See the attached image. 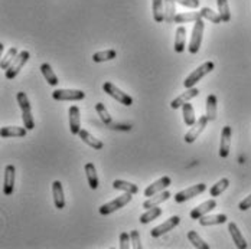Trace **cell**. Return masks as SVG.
<instances>
[{
	"instance_id": "1",
	"label": "cell",
	"mask_w": 251,
	"mask_h": 249,
	"mask_svg": "<svg viewBox=\"0 0 251 249\" xmlns=\"http://www.w3.org/2000/svg\"><path fill=\"white\" fill-rule=\"evenodd\" d=\"M214 68H215V65H214V62H212V61H206V62H203L201 67H198L195 71H192L191 74L185 78V81H183V87H185L186 90H188V88L195 87V85L201 81L202 78L205 76V75H208L209 72H212V71H214Z\"/></svg>"
},
{
	"instance_id": "2",
	"label": "cell",
	"mask_w": 251,
	"mask_h": 249,
	"mask_svg": "<svg viewBox=\"0 0 251 249\" xmlns=\"http://www.w3.org/2000/svg\"><path fill=\"white\" fill-rule=\"evenodd\" d=\"M131 199H133V193H127V192H126L125 195H122V196H119V198H116V199L110 200V202H107L105 204L100 206L99 212H100V215H102V216L110 215V213H113V212H116V210L125 207L127 203L131 202Z\"/></svg>"
},
{
	"instance_id": "3",
	"label": "cell",
	"mask_w": 251,
	"mask_h": 249,
	"mask_svg": "<svg viewBox=\"0 0 251 249\" xmlns=\"http://www.w3.org/2000/svg\"><path fill=\"white\" fill-rule=\"evenodd\" d=\"M18 102L22 111V120H24V125L27 130H33L35 128V123H33V117H32V110H30V102L27 100V95L25 92H18Z\"/></svg>"
},
{
	"instance_id": "4",
	"label": "cell",
	"mask_w": 251,
	"mask_h": 249,
	"mask_svg": "<svg viewBox=\"0 0 251 249\" xmlns=\"http://www.w3.org/2000/svg\"><path fill=\"white\" fill-rule=\"evenodd\" d=\"M102 90H104V92H105V94H108L111 98H114L116 101H119L122 105L130 107V105L133 104V98H131L128 94L123 92L119 87H116L113 82H104V84H102Z\"/></svg>"
},
{
	"instance_id": "5",
	"label": "cell",
	"mask_w": 251,
	"mask_h": 249,
	"mask_svg": "<svg viewBox=\"0 0 251 249\" xmlns=\"http://www.w3.org/2000/svg\"><path fill=\"white\" fill-rule=\"evenodd\" d=\"M29 58H30V53L27 52V50H22V52H19L18 53V56L15 58V61L12 62V65L6 69V78L7 79H13V78H16L18 74L22 71V68L25 67L26 64H27V61H29Z\"/></svg>"
},
{
	"instance_id": "6",
	"label": "cell",
	"mask_w": 251,
	"mask_h": 249,
	"mask_svg": "<svg viewBox=\"0 0 251 249\" xmlns=\"http://www.w3.org/2000/svg\"><path fill=\"white\" fill-rule=\"evenodd\" d=\"M203 27H205V23L203 21L200 19L195 22L194 25V29H192V36H191V41H189V53L195 55L198 53L200 49H201V44H202V36H203Z\"/></svg>"
},
{
	"instance_id": "7",
	"label": "cell",
	"mask_w": 251,
	"mask_h": 249,
	"mask_svg": "<svg viewBox=\"0 0 251 249\" xmlns=\"http://www.w3.org/2000/svg\"><path fill=\"white\" fill-rule=\"evenodd\" d=\"M52 98L55 101H82L85 98V92L81 90H55Z\"/></svg>"
},
{
	"instance_id": "8",
	"label": "cell",
	"mask_w": 251,
	"mask_h": 249,
	"mask_svg": "<svg viewBox=\"0 0 251 249\" xmlns=\"http://www.w3.org/2000/svg\"><path fill=\"white\" fill-rule=\"evenodd\" d=\"M208 123H209L208 117H206V115H201V118L197 120V123L192 125V127L189 128V131L185 134V137H183L185 143H188V144L194 143V141L201 136V133L205 130V127H206Z\"/></svg>"
},
{
	"instance_id": "9",
	"label": "cell",
	"mask_w": 251,
	"mask_h": 249,
	"mask_svg": "<svg viewBox=\"0 0 251 249\" xmlns=\"http://www.w3.org/2000/svg\"><path fill=\"white\" fill-rule=\"evenodd\" d=\"M206 190V184L205 183H200V184H195V186H191L179 193L175 195V202L176 203H183L186 200L192 199V198H197L198 195H201Z\"/></svg>"
},
{
	"instance_id": "10",
	"label": "cell",
	"mask_w": 251,
	"mask_h": 249,
	"mask_svg": "<svg viewBox=\"0 0 251 249\" xmlns=\"http://www.w3.org/2000/svg\"><path fill=\"white\" fill-rule=\"evenodd\" d=\"M15 179H16V169L13 164L6 166L4 177H3V195L10 196L15 189Z\"/></svg>"
},
{
	"instance_id": "11",
	"label": "cell",
	"mask_w": 251,
	"mask_h": 249,
	"mask_svg": "<svg viewBox=\"0 0 251 249\" xmlns=\"http://www.w3.org/2000/svg\"><path fill=\"white\" fill-rule=\"evenodd\" d=\"M179 224H180V218H179V216H172V218H169L166 222H163V224H160L159 226L153 227L151 230V235L153 238H159V236H162V235L171 232L172 229H175Z\"/></svg>"
},
{
	"instance_id": "12",
	"label": "cell",
	"mask_w": 251,
	"mask_h": 249,
	"mask_svg": "<svg viewBox=\"0 0 251 249\" xmlns=\"http://www.w3.org/2000/svg\"><path fill=\"white\" fill-rule=\"evenodd\" d=\"M217 207V202L215 199H209V200H205L203 203L201 204H198L195 209H192L191 210V219H194V221H200V218L202 216H205V215H208L211 210H214Z\"/></svg>"
},
{
	"instance_id": "13",
	"label": "cell",
	"mask_w": 251,
	"mask_h": 249,
	"mask_svg": "<svg viewBox=\"0 0 251 249\" xmlns=\"http://www.w3.org/2000/svg\"><path fill=\"white\" fill-rule=\"evenodd\" d=\"M171 183H172L171 177H168V176L160 177L159 180H156L154 183H151V186H148V187H146V190H145V196H146V198H151V196L156 195V193H160V192L166 190V187H168V186H171Z\"/></svg>"
},
{
	"instance_id": "14",
	"label": "cell",
	"mask_w": 251,
	"mask_h": 249,
	"mask_svg": "<svg viewBox=\"0 0 251 249\" xmlns=\"http://www.w3.org/2000/svg\"><path fill=\"white\" fill-rule=\"evenodd\" d=\"M198 94H200V90H198V88H195V87L188 88V91H185L183 94H180L179 97H176L175 100L171 102V108H172V110L180 108L183 104H186V102H189L192 98L198 97Z\"/></svg>"
},
{
	"instance_id": "15",
	"label": "cell",
	"mask_w": 251,
	"mask_h": 249,
	"mask_svg": "<svg viewBox=\"0 0 251 249\" xmlns=\"http://www.w3.org/2000/svg\"><path fill=\"white\" fill-rule=\"evenodd\" d=\"M231 134H232V130H231L229 125L223 127V131H221V141H220V156H221L223 158L228 157V154H229Z\"/></svg>"
},
{
	"instance_id": "16",
	"label": "cell",
	"mask_w": 251,
	"mask_h": 249,
	"mask_svg": "<svg viewBox=\"0 0 251 249\" xmlns=\"http://www.w3.org/2000/svg\"><path fill=\"white\" fill-rule=\"evenodd\" d=\"M228 232H229V235H231V238H232V241H234V244H235V247H237V248L238 249L249 248L246 238H244V236H243V233L240 232V229H238V226H237L235 222H229V224H228Z\"/></svg>"
},
{
	"instance_id": "17",
	"label": "cell",
	"mask_w": 251,
	"mask_h": 249,
	"mask_svg": "<svg viewBox=\"0 0 251 249\" xmlns=\"http://www.w3.org/2000/svg\"><path fill=\"white\" fill-rule=\"evenodd\" d=\"M68 115H70V131L73 136L79 134L81 131V115H79V108L76 105H71L70 107V111H68Z\"/></svg>"
},
{
	"instance_id": "18",
	"label": "cell",
	"mask_w": 251,
	"mask_h": 249,
	"mask_svg": "<svg viewBox=\"0 0 251 249\" xmlns=\"http://www.w3.org/2000/svg\"><path fill=\"white\" fill-rule=\"evenodd\" d=\"M52 195H53V204L56 209H64L65 207V196H64V189L62 183L59 180H55L52 183Z\"/></svg>"
},
{
	"instance_id": "19",
	"label": "cell",
	"mask_w": 251,
	"mask_h": 249,
	"mask_svg": "<svg viewBox=\"0 0 251 249\" xmlns=\"http://www.w3.org/2000/svg\"><path fill=\"white\" fill-rule=\"evenodd\" d=\"M79 138L87 144V146H90L91 149L94 150H101L102 147H104V143L101 141V140H99L97 137H94L91 133H88L85 128H81V131H79Z\"/></svg>"
},
{
	"instance_id": "20",
	"label": "cell",
	"mask_w": 251,
	"mask_h": 249,
	"mask_svg": "<svg viewBox=\"0 0 251 249\" xmlns=\"http://www.w3.org/2000/svg\"><path fill=\"white\" fill-rule=\"evenodd\" d=\"M85 176H87L88 186H90L93 190H97L99 186H100V181H99L97 169H96L94 163H87V164H85Z\"/></svg>"
},
{
	"instance_id": "21",
	"label": "cell",
	"mask_w": 251,
	"mask_h": 249,
	"mask_svg": "<svg viewBox=\"0 0 251 249\" xmlns=\"http://www.w3.org/2000/svg\"><path fill=\"white\" fill-rule=\"evenodd\" d=\"M169 198H171V192H168V190H163V192H160V193H156V195L151 196V198L146 200V202H143V209H151V207H156L157 204H160V203L166 202Z\"/></svg>"
},
{
	"instance_id": "22",
	"label": "cell",
	"mask_w": 251,
	"mask_h": 249,
	"mask_svg": "<svg viewBox=\"0 0 251 249\" xmlns=\"http://www.w3.org/2000/svg\"><path fill=\"white\" fill-rule=\"evenodd\" d=\"M174 49H175L176 53H182L183 50L186 49V29L183 26H179L176 29Z\"/></svg>"
},
{
	"instance_id": "23",
	"label": "cell",
	"mask_w": 251,
	"mask_h": 249,
	"mask_svg": "<svg viewBox=\"0 0 251 249\" xmlns=\"http://www.w3.org/2000/svg\"><path fill=\"white\" fill-rule=\"evenodd\" d=\"M27 133L26 127H1L0 128V136L3 138H9V137H25Z\"/></svg>"
},
{
	"instance_id": "24",
	"label": "cell",
	"mask_w": 251,
	"mask_h": 249,
	"mask_svg": "<svg viewBox=\"0 0 251 249\" xmlns=\"http://www.w3.org/2000/svg\"><path fill=\"white\" fill-rule=\"evenodd\" d=\"M151 12L157 23L165 22V0H151Z\"/></svg>"
},
{
	"instance_id": "25",
	"label": "cell",
	"mask_w": 251,
	"mask_h": 249,
	"mask_svg": "<svg viewBox=\"0 0 251 249\" xmlns=\"http://www.w3.org/2000/svg\"><path fill=\"white\" fill-rule=\"evenodd\" d=\"M228 221L226 215H205L200 218V225L201 226H212V225H223Z\"/></svg>"
},
{
	"instance_id": "26",
	"label": "cell",
	"mask_w": 251,
	"mask_h": 249,
	"mask_svg": "<svg viewBox=\"0 0 251 249\" xmlns=\"http://www.w3.org/2000/svg\"><path fill=\"white\" fill-rule=\"evenodd\" d=\"M182 114H183V123L188 125V127H192V125L197 123V118H195V110L194 107L186 102L182 105Z\"/></svg>"
},
{
	"instance_id": "27",
	"label": "cell",
	"mask_w": 251,
	"mask_h": 249,
	"mask_svg": "<svg viewBox=\"0 0 251 249\" xmlns=\"http://www.w3.org/2000/svg\"><path fill=\"white\" fill-rule=\"evenodd\" d=\"M41 72L44 75V78H45V81L50 84V87H56L58 84H59V81H58V76L55 75V72L52 71V67H50V64H42L41 65Z\"/></svg>"
},
{
	"instance_id": "28",
	"label": "cell",
	"mask_w": 251,
	"mask_h": 249,
	"mask_svg": "<svg viewBox=\"0 0 251 249\" xmlns=\"http://www.w3.org/2000/svg\"><path fill=\"white\" fill-rule=\"evenodd\" d=\"M113 187L116 190H122V192H127V193H133V195H136L139 192V187L134 183H130L126 180H114Z\"/></svg>"
},
{
	"instance_id": "29",
	"label": "cell",
	"mask_w": 251,
	"mask_h": 249,
	"mask_svg": "<svg viewBox=\"0 0 251 249\" xmlns=\"http://www.w3.org/2000/svg\"><path fill=\"white\" fill-rule=\"evenodd\" d=\"M176 15V0H165V22L174 23Z\"/></svg>"
},
{
	"instance_id": "30",
	"label": "cell",
	"mask_w": 251,
	"mask_h": 249,
	"mask_svg": "<svg viewBox=\"0 0 251 249\" xmlns=\"http://www.w3.org/2000/svg\"><path fill=\"white\" fill-rule=\"evenodd\" d=\"M206 117L209 121H214L217 118V97L214 94H209L206 97Z\"/></svg>"
},
{
	"instance_id": "31",
	"label": "cell",
	"mask_w": 251,
	"mask_h": 249,
	"mask_svg": "<svg viewBox=\"0 0 251 249\" xmlns=\"http://www.w3.org/2000/svg\"><path fill=\"white\" fill-rule=\"evenodd\" d=\"M202 19L201 12H188V13H177L175 18V23H185V22H197Z\"/></svg>"
},
{
	"instance_id": "32",
	"label": "cell",
	"mask_w": 251,
	"mask_h": 249,
	"mask_svg": "<svg viewBox=\"0 0 251 249\" xmlns=\"http://www.w3.org/2000/svg\"><path fill=\"white\" fill-rule=\"evenodd\" d=\"M162 215V209L160 207H151V209H148L140 218H139V222L142 225H146L151 222V221H154V219H157L159 216Z\"/></svg>"
},
{
	"instance_id": "33",
	"label": "cell",
	"mask_w": 251,
	"mask_h": 249,
	"mask_svg": "<svg viewBox=\"0 0 251 249\" xmlns=\"http://www.w3.org/2000/svg\"><path fill=\"white\" fill-rule=\"evenodd\" d=\"M116 56H117V50H101V52H96V53L93 55V61H94L96 64H100V62H107V61L116 59Z\"/></svg>"
},
{
	"instance_id": "34",
	"label": "cell",
	"mask_w": 251,
	"mask_h": 249,
	"mask_svg": "<svg viewBox=\"0 0 251 249\" xmlns=\"http://www.w3.org/2000/svg\"><path fill=\"white\" fill-rule=\"evenodd\" d=\"M229 186V180L224 177V179H221L220 181H217L211 189H209V195H211V198H218L221 193H224L226 190V187Z\"/></svg>"
},
{
	"instance_id": "35",
	"label": "cell",
	"mask_w": 251,
	"mask_h": 249,
	"mask_svg": "<svg viewBox=\"0 0 251 249\" xmlns=\"http://www.w3.org/2000/svg\"><path fill=\"white\" fill-rule=\"evenodd\" d=\"M18 49L16 48H9V50L6 52V55L1 58V62H0V68L3 69V71H6L10 65H12V62L15 61V58L18 56Z\"/></svg>"
},
{
	"instance_id": "36",
	"label": "cell",
	"mask_w": 251,
	"mask_h": 249,
	"mask_svg": "<svg viewBox=\"0 0 251 249\" xmlns=\"http://www.w3.org/2000/svg\"><path fill=\"white\" fill-rule=\"evenodd\" d=\"M188 239H189V242H191L195 248L209 249V245L202 239L201 236L198 235V232H195V230H189V232H188Z\"/></svg>"
},
{
	"instance_id": "37",
	"label": "cell",
	"mask_w": 251,
	"mask_h": 249,
	"mask_svg": "<svg viewBox=\"0 0 251 249\" xmlns=\"http://www.w3.org/2000/svg\"><path fill=\"white\" fill-rule=\"evenodd\" d=\"M201 13L202 19H206V21H209V22H212V23H215V25H218V23L223 22L220 13H215L211 7H202Z\"/></svg>"
},
{
	"instance_id": "38",
	"label": "cell",
	"mask_w": 251,
	"mask_h": 249,
	"mask_svg": "<svg viewBox=\"0 0 251 249\" xmlns=\"http://www.w3.org/2000/svg\"><path fill=\"white\" fill-rule=\"evenodd\" d=\"M218 4V13L223 19V22H229L231 21V13H229V6L228 0H217Z\"/></svg>"
},
{
	"instance_id": "39",
	"label": "cell",
	"mask_w": 251,
	"mask_h": 249,
	"mask_svg": "<svg viewBox=\"0 0 251 249\" xmlns=\"http://www.w3.org/2000/svg\"><path fill=\"white\" fill-rule=\"evenodd\" d=\"M96 111H97V114H99V117L101 118V121L104 123V124H111V115L108 114V111H107V108H105V105L102 104V102H97L96 104Z\"/></svg>"
},
{
	"instance_id": "40",
	"label": "cell",
	"mask_w": 251,
	"mask_h": 249,
	"mask_svg": "<svg viewBox=\"0 0 251 249\" xmlns=\"http://www.w3.org/2000/svg\"><path fill=\"white\" fill-rule=\"evenodd\" d=\"M130 238H131V247L134 249H142L143 248V245H142V239H140V233H139V230H131V233H130Z\"/></svg>"
},
{
	"instance_id": "41",
	"label": "cell",
	"mask_w": 251,
	"mask_h": 249,
	"mask_svg": "<svg viewBox=\"0 0 251 249\" xmlns=\"http://www.w3.org/2000/svg\"><path fill=\"white\" fill-rule=\"evenodd\" d=\"M130 244H131V238H130V233L123 232L120 233V249H128L130 248Z\"/></svg>"
},
{
	"instance_id": "42",
	"label": "cell",
	"mask_w": 251,
	"mask_h": 249,
	"mask_svg": "<svg viewBox=\"0 0 251 249\" xmlns=\"http://www.w3.org/2000/svg\"><path fill=\"white\" fill-rule=\"evenodd\" d=\"M176 3H179L185 7H189V9H198L201 6L200 0H176Z\"/></svg>"
},
{
	"instance_id": "43",
	"label": "cell",
	"mask_w": 251,
	"mask_h": 249,
	"mask_svg": "<svg viewBox=\"0 0 251 249\" xmlns=\"http://www.w3.org/2000/svg\"><path fill=\"white\" fill-rule=\"evenodd\" d=\"M251 207V195L250 196H247L244 200H241L240 203H238V209L240 210H243V212H246V210H249Z\"/></svg>"
}]
</instances>
